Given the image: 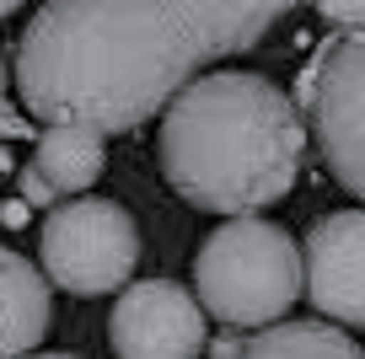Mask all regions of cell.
Here are the masks:
<instances>
[{
	"instance_id": "11",
	"label": "cell",
	"mask_w": 365,
	"mask_h": 359,
	"mask_svg": "<svg viewBox=\"0 0 365 359\" xmlns=\"http://www.w3.org/2000/svg\"><path fill=\"white\" fill-rule=\"evenodd\" d=\"M27 129H33V118L11 108V76H6V54H0V167H11L6 145H11V140H27Z\"/></svg>"
},
{
	"instance_id": "8",
	"label": "cell",
	"mask_w": 365,
	"mask_h": 359,
	"mask_svg": "<svg viewBox=\"0 0 365 359\" xmlns=\"http://www.w3.org/2000/svg\"><path fill=\"white\" fill-rule=\"evenodd\" d=\"M48 322H54L48 279L22 252L0 247V359H27L48 338Z\"/></svg>"
},
{
	"instance_id": "4",
	"label": "cell",
	"mask_w": 365,
	"mask_h": 359,
	"mask_svg": "<svg viewBox=\"0 0 365 359\" xmlns=\"http://www.w3.org/2000/svg\"><path fill=\"white\" fill-rule=\"evenodd\" d=\"M43 279L65 295H113L140 263V225L113 199H65L43 220Z\"/></svg>"
},
{
	"instance_id": "1",
	"label": "cell",
	"mask_w": 365,
	"mask_h": 359,
	"mask_svg": "<svg viewBox=\"0 0 365 359\" xmlns=\"http://www.w3.org/2000/svg\"><path fill=\"white\" fill-rule=\"evenodd\" d=\"M301 0H43L16 38V91L38 124L129 135L199 70L263 43Z\"/></svg>"
},
{
	"instance_id": "12",
	"label": "cell",
	"mask_w": 365,
	"mask_h": 359,
	"mask_svg": "<svg viewBox=\"0 0 365 359\" xmlns=\"http://www.w3.org/2000/svg\"><path fill=\"white\" fill-rule=\"evenodd\" d=\"M317 6V16L333 27V33H354V27H365V0H312Z\"/></svg>"
},
{
	"instance_id": "10",
	"label": "cell",
	"mask_w": 365,
	"mask_h": 359,
	"mask_svg": "<svg viewBox=\"0 0 365 359\" xmlns=\"http://www.w3.org/2000/svg\"><path fill=\"white\" fill-rule=\"evenodd\" d=\"M242 359H365V348L328 322H269L242 343Z\"/></svg>"
},
{
	"instance_id": "9",
	"label": "cell",
	"mask_w": 365,
	"mask_h": 359,
	"mask_svg": "<svg viewBox=\"0 0 365 359\" xmlns=\"http://www.w3.org/2000/svg\"><path fill=\"white\" fill-rule=\"evenodd\" d=\"M103 167H108V140L97 135V129L43 124V135H38V145H33V172L59 193V199L86 193L91 182L103 177Z\"/></svg>"
},
{
	"instance_id": "5",
	"label": "cell",
	"mask_w": 365,
	"mask_h": 359,
	"mask_svg": "<svg viewBox=\"0 0 365 359\" xmlns=\"http://www.w3.org/2000/svg\"><path fill=\"white\" fill-rule=\"evenodd\" d=\"M301 124H312L328 172L365 199V27L333 33L301 70L296 97Z\"/></svg>"
},
{
	"instance_id": "6",
	"label": "cell",
	"mask_w": 365,
	"mask_h": 359,
	"mask_svg": "<svg viewBox=\"0 0 365 359\" xmlns=\"http://www.w3.org/2000/svg\"><path fill=\"white\" fill-rule=\"evenodd\" d=\"M108 343L118 359H199L210 343V327L188 284L140 279L118 290Z\"/></svg>"
},
{
	"instance_id": "13",
	"label": "cell",
	"mask_w": 365,
	"mask_h": 359,
	"mask_svg": "<svg viewBox=\"0 0 365 359\" xmlns=\"http://www.w3.org/2000/svg\"><path fill=\"white\" fill-rule=\"evenodd\" d=\"M16 182H22V199H27V204H38V209H54V199H59V193L48 188V182L38 177L33 167H22V177H16Z\"/></svg>"
},
{
	"instance_id": "14",
	"label": "cell",
	"mask_w": 365,
	"mask_h": 359,
	"mask_svg": "<svg viewBox=\"0 0 365 359\" xmlns=\"http://www.w3.org/2000/svg\"><path fill=\"white\" fill-rule=\"evenodd\" d=\"M215 359H242V333H231V338H226V343H220V348H215Z\"/></svg>"
},
{
	"instance_id": "15",
	"label": "cell",
	"mask_w": 365,
	"mask_h": 359,
	"mask_svg": "<svg viewBox=\"0 0 365 359\" xmlns=\"http://www.w3.org/2000/svg\"><path fill=\"white\" fill-rule=\"evenodd\" d=\"M11 11H22V0H0V16H11Z\"/></svg>"
},
{
	"instance_id": "7",
	"label": "cell",
	"mask_w": 365,
	"mask_h": 359,
	"mask_svg": "<svg viewBox=\"0 0 365 359\" xmlns=\"http://www.w3.org/2000/svg\"><path fill=\"white\" fill-rule=\"evenodd\" d=\"M301 295L328 322L365 327V209L322 214L301 247Z\"/></svg>"
},
{
	"instance_id": "16",
	"label": "cell",
	"mask_w": 365,
	"mask_h": 359,
	"mask_svg": "<svg viewBox=\"0 0 365 359\" xmlns=\"http://www.w3.org/2000/svg\"><path fill=\"white\" fill-rule=\"evenodd\" d=\"M33 359H81V354H33Z\"/></svg>"
},
{
	"instance_id": "2",
	"label": "cell",
	"mask_w": 365,
	"mask_h": 359,
	"mask_svg": "<svg viewBox=\"0 0 365 359\" xmlns=\"http://www.w3.org/2000/svg\"><path fill=\"white\" fill-rule=\"evenodd\" d=\"M307 124L296 102L252 70L199 76L161 113V172L205 214H258L301 177Z\"/></svg>"
},
{
	"instance_id": "3",
	"label": "cell",
	"mask_w": 365,
	"mask_h": 359,
	"mask_svg": "<svg viewBox=\"0 0 365 359\" xmlns=\"http://www.w3.org/2000/svg\"><path fill=\"white\" fill-rule=\"evenodd\" d=\"M301 295V247L263 214L226 220L194 258V301L220 327L285 322Z\"/></svg>"
}]
</instances>
